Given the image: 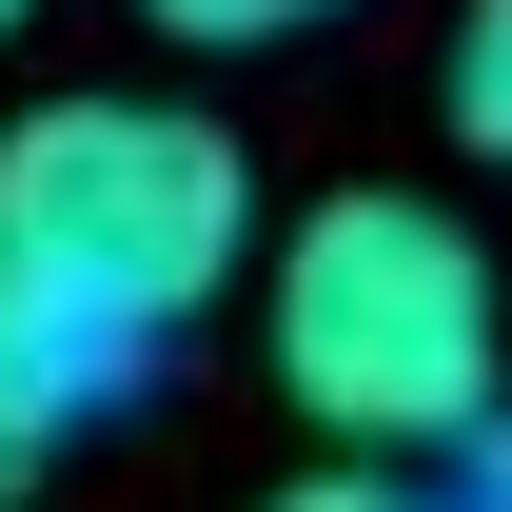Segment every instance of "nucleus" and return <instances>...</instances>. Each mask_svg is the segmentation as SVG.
Segmentation results:
<instances>
[{
	"mask_svg": "<svg viewBox=\"0 0 512 512\" xmlns=\"http://www.w3.org/2000/svg\"><path fill=\"white\" fill-rule=\"evenodd\" d=\"M256 335H276V394L394 473L473 453L512 414V296L473 256V217H434V197H316L256 276Z\"/></svg>",
	"mask_w": 512,
	"mask_h": 512,
	"instance_id": "f257e3e1",
	"label": "nucleus"
},
{
	"mask_svg": "<svg viewBox=\"0 0 512 512\" xmlns=\"http://www.w3.org/2000/svg\"><path fill=\"white\" fill-rule=\"evenodd\" d=\"M276 512H453V493H414L394 453H355V473H296V493H276Z\"/></svg>",
	"mask_w": 512,
	"mask_h": 512,
	"instance_id": "423d86ee",
	"label": "nucleus"
},
{
	"mask_svg": "<svg viewBox=\"0 0 512 512\" xmlns=\"http://www.w3.org/2000/svg\"><path fill=\"white\" fill-rule=\"evenodd\" d=\"M0 40H20V0H0Z\"/></svg>",
	"mask_w": 512,
	"mask_h": 512,
	"instance_id": "0eeeda50",
	"label": "nucleus"
},
{
	"mask_svg": "<svg viewBox=\"0 0 512 512\" xmlns=\"http://www.w3.org/2000/svg\"><path fill=\"white\" fill-rule=\"evenodd\" d=\"M453 138L512 178V0H473V20H453Z\"/></svg>",
	"mask_w": 512,
	"mask_h": 512,
	"instance_id": "20e7f679",
	"label": "nucleus"
},
{
	"mask_svg": "<svg viewBox=\"0 0 512 512\" xmlns=\"http://www.w3.org/2000/svg\"><path fill=\"white\" fill-rule=\"evenodd\" d=\"M237 237H256V158L197 99H40V119H0V256L99 355L217 316L237 296Z\"/></svg>",
	"mask_w": 512,
	"mask_h": 512,
	"instance_id": "f03ea898",
	"label": "nucleus"
},
{
	"mask_svg": "<svg viewBox=\"0 0 512 512\" xmlns=\"http://www.w3.org/2000/svg\"><path fill=\"white\" fill-rule=\"evenodd\" d=\"M158 40H197V60H256V40H316V20H355V0H138Z\"/></svg>",
	"mask_w": 512,
	"mask_h": 512,
	"instance_id": "39448f33",
	"label": "nucleus"
},
{
	"mask_svg": "<svg viewBox=\"0 0 512 512\" xmlns=\"http://www.w3.org/2000/svg\"><path fill=\"white\" fill-rule=\"evenodd\" d=\"M99 375H119V355H99L79 316H40V276L0 256V512L40 493V453L79 434V394H99Z\"/></svg>",
	"mask_w": 512,
	"mask_h": 512,
	"instance_id": "7ed1b4c3",
	"label": "nucleus"
}]
</instances>
